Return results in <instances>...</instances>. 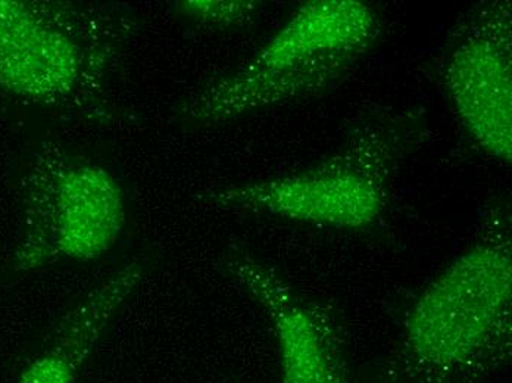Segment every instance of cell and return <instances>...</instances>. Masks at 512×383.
Listing matches in <instances>:
<instances>
[{
    "label": "cell",
    "mask_w": 512,
    "mask_h": 383,
    "mask_svg": "<svg viewBox=\"0 0 512 383\" xmlns=\"http://www.w3.org/2000/svg\"><path fill=\"white\" fill-rule=\"evenodd\" d=\"M445 83L471 137L499 160H512L510 8L487 15L448 59Z\"/></svg>",
    "instance_id": "obj_5"
},
{
    "label": "cell",
    "mask_w": 512,
    "mask_h": 383,
    "mask_svg": "<svg viewBox=\"0 0 512 383\" xmlns=\"http://www.w3.org/2000/svg\"><path fill=\"white\" fill-rule=\"evenodd\" d=\"M136 27L118 3L0 0V89L70 120L115 123L112 80Z\"/></svg>",
    "instance_id": "obj_1"
},
{
    "label": "cell",
    "mask_w": 512,
    "mask_h": 383,
    "mask_svg": "<svg viewBox=\"0 0 512 383\" xmlns=\"http://www.w3.org/2000/svg\"><path fill=\"white\" fill-rule=\"evenodd\" d=\"M227 269L270 319L282 383H354L327 320L273 269L233 254Z\"/></svg>",
    "instance_id": "obj_6"
},
{
    "label": "cell",
    "mask_w": 512,
    "mask_h": 383,
    "mask_svg": "<svg viewBox=\"0 0 512 383\" xmlns=\"http://www.w3.org/2000/svg\"><path fill=\"white\" fill-rule=\"evenodd\" d=\"M510 229L492 226L418 297L395 360L405 383H485L511 354Z\"/></svg>",
    "instance_id": "obj_2"
},
{
    "label": "cell",
    "mask_w": 512,
    "mask_h": 383,
    "mask_svg": "<svg viewBox=\"0 0 512 383\" xmlns=\"http://www.w3.org/2000/svg\"><path fill=\"white\" fill-rule=\"evenodd\" d=\"M23 236L15 272L89 263L123 238L126 196L114 174L58 143H43L23 177Z\"/></svg>",
    "instance_id": "obj_3"
},
{
    "label": "cell",
    "mask_w": 512,
    "mask_h": 383,
    "mask_svg": "<svg viewBox=\"0 0 512 383\" xmlns=\"http://www.w3.org/2000/svg\"><path fill=\"white\" fill-rule=\"evenodd\" d=\"M174 5L183 17L202 26L215 28L249 26L258 11V3L248 0H184Z\"/></svg>",
    "instance_id": "obj_9"
},
{
    "label": "cell",
    "mask_w": 512,
    "mask_h": 383,
    "mask_svg": "<svg viewBox=\"0 0 512 383\" xmlns=\"http://www.w3.org/2000/svg\"><path fill=\"white\" fill-rule=\"evenodd\" d=\"M145 273L139 258L106 277L59 322L48 347L24 370L18 383H76L112 317L133 294Z\"/></svg>",
    "instance_id": "obj_8"
},
{
    "label": "cell",
    "mask_w": 512,
    "mask_h": 383,
    "mask_svg": "<svg viewBox=\"0 0 512 383\" xmlns=\"http://www.w3.org/2000/svg\"><path fill=\"white\" fill-rule=\"evenodd\" d=\"M386 196L379 171L342 158L290 176L215 189L204 198L229 210L354 230L382 216Z\"/></svg>",
    "instance_id": "obj_4"
},
{
    "label": "cell",
    "mask_w": 512,
    "mask_h": 383,
    "mask_svg": "<svg viewBox=\"0 0 512 383\" xmlns=\"http://www.w3.org/2000/svg\"><path fill=\"white\" fill-rule=\"evenodd\" d=\"M379 33L376 12L359 0L304 3L282 30L240 70L273 74L315 65L358 61Z\"/></svg>",
    "instance_id": "obj_7"
}]
</instances>
